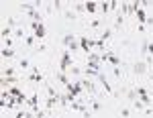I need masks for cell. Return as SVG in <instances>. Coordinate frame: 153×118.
<instances>
[{
  "label": "cell",
  "mask_w": 153,
  "mask_h": 118,
  "mask_svg": "<svg viewBox=\"0 0 153 118\" xmlns=\"http://www.w3.org/2000/svg\"><path fill=\"white\" fill-rule=\"evenodd\" d=\"M96 47V41L94 39H88V37H80V49H84L88 55H90V49Z\"/></svg>",
  "instance_id": "3"
},
{
  "label": "cell",
  "mask_w": 153,
  "mask_h": 118,
  "mask_svg": "<svg viewBox=\"0 0 153 118\" xmlns=\"http://www.w3.org/2000/svg\"><path fill=\"white\" fill-rule=\"evenodd\" d=\"M16 82H19V80H16L14 75H8V77H2V80H0V83H2V86H8V83H16Z\"/></svg>",
  "instance_id": "15"
},
{
  "label": "cell",
  "mask_w": 153,
  "mask_h": 118,
  "mask_svg": "<svg viewBox=\"0 0 153 118\" xmlns=\"http://www.w3.org/2000/svg\"><path fill=\"white\" fill-rule=\"evenodd\" d=\"M120 116H123V118H129L131 116V110H129V108H123V110H120Z\"/></svg>",
  "instance_id": "34"
},
{
  "label": "cell",
  "mask_w": 153,
  "mask_h": 118,
  "mask_svg": "<svg viewBox=\"0 0 153 118\" xmlns=\"http://www.w3.org/2000/svg\"><path fill=\"white\" fill-rule=\"evenodd\" d=\"M78 49H80V41H74L70 45V51H78Z\"/></svg>",
  "instance_id": "35"
},
{
  "label": "cell",
  "mask_w": 153,
  "mask_h": 118,
  "mask_svg": "<svg viewBox=\"0 0 153 118\" xmlns=\"http://www.w3.org/2000/svg\"><path fill=\"white\" fill-rule=\"evenodd\" d=\"M71 65H74V63H71V51L68 49V51H63V53H61V61H59V71H61V73H65V71H70Z\"/></svg>",
  "instance_id": "1"
},
{
  "label": "cell",
  "mask_w": 153,
  "mask_h": 118,
  "mask_svg": "<svg viewBox=\"0 0 153 118\" xmlns=\"http://www.w3.org/2000/svg\"><path fill=\"white\" fill-rule=\"evenodd\" d=\"M8 96H12V98H19V96H23V94H21V90H19V88H10V90H8Z\"/></svg>",
  "instance_id": "23"
},
{
  "label": "cell",
  "mask_w": 153,
  "mask_h": 118,
  "mask_svg": "<svg viewBox=\"0 0 153 118\" xmlns=\"http://www.w3.org/2000/svg\"><path fill=\"white\" fill-rule=\"evenodd\" d=\"M84 8H86V12H96V8H98V2L88 0V2H84Z\"/></svg>",
  "instance_id": "9"
},
{
  "label": "cell",
  "mask_w": 153,
  "mask_h": 118,
  "mask_svg": "<svg viewBox=\"0 0 153 118\" xmlns=\"http://www.w3.org/2000/svg\"><path fill=\"white\" fill-rule=\"evenodd\" d=\"M27 106L31 108L33 112H39V98H37V94H33V96H29V102H27Z\"/></svg>",
  "instance_id": "5"
},
{
  "label": "cell",
  "mask_w": 153,
  "mask_h": 118,
  "mask_svg": "<svg viewBox=\"0 0 153 118\" xmlns=\"http://www.w3.org/2000/svg\"><path fill=\"white\" fill-rule=\"evenodd\" d=\"M100 24H102V21H90V29H98V27H100Z\"/></svg>",
  "instance_id": "32"
},
{
  "label": "cell",
  "mask_w": 153,
  "mask_h": 118,
  "mask_svg": "<svg viewBox=\"0 0 153 118\" xmlns=\"http://www.w3.org/2000/svg\"><path fill=\"white\" fill-rule=\"evenodd\" d=\"M149 57L153 59V39H149Z\"/></svg>",
  "instance_id": "40"
},
{
  "label": "cell",
  "mask_w": 153,
  "mask_h": 118,
  "mask_svg": "<svg viewBox=\"0 0 153 118\" xmlns=\"http://www.w3.org/2000/svg\"><path fill=\"white\" fill-rule=\"evenodd\" d=\"M88 61H96V63H100V55H96V53H90V55H88Z\"/></svg>",
  "instance_id": "31"
},
{
  "label": "cell",
  "mask_w": 153,
  "mask_h": 118,
  "mask_svg": "<svg viewBox=\"0 0 153 118\" xmlns=\"http://www.w3.org/2000/svg\"><path fill=\"white\" fill-rule=\"evenodd\" d=\"M21 69H31V63H29V59H21Z\"/></svg>",
  "instance_id": "28"
},
{
  "label": "cell",
  "mask_w": 153,
  "mask_h": 118,
  "mask_svg": "<svg viewBox=\"0 0 153 118\" xmlns=\"http://www.w3.org/2000/svg\"><path fill=\"white\" fill-rule=\"evenodd\" d=\"M120 10H123V14H129L131 12V2H120Z\"/></svg>",
  "instance_id": "21"
},
{
  "label": "cell",
  "mask_w": 153,
  "mask_h": 118,
  "mask_svg": "<svg viewBox=\"0 0 153 118\" xmlns=\"http://www.w3.org/2000/svg\"><path fill=\"white\" fill-rule=\"evenodd\" d=\"M98 80H100V83L104 86V92H106V94H114V92H112V86L108 83V80H106L104 73H100V75H98Z\"/></svg>",
  "instance_id": "6"
},
{
  "label": "cell",
  "mask_w": 153,
  "mask_h": 118,
  "mask_svg": "<svg viewBox=\"0 0 153 118\" xmlns=\"http://www.w3.org/2000/svg\"><path fill=\"white\" fill-rule=\"evenodd\" d=\"M135 14H137V21H139V24H145V23H147V14H145V10H143V8H139Z\"/></svg>",
  "instance_id": "12"
},
{
  "label": "cell",
  "mask_w": 153,
  "mask_h": 118,
  "mask_svg": "<svg viewBox=\"0 0 153 118\" xmlns=\"http://www.w3.org/2000/svg\"><path fill=\"white\" fill-rule=\"evenodd\" d=\"M147 67H149L147 61H137V63L133 65V71H135L137 75H143V73H147Z\"/></svg>",
  "instance_id": "4"
},
{
  "label": "cell",
  "mask_w": 153,
  "mask_h": 118,
  "mask_svg": "<svg viewBox=\"0 0 153 118\" xmlns=\"http://www.w3.org/2000/svg\"><path fill=\"white\" fill-rule=\"evenodd\" d=\"M118 4H120V2H117V0H112V2H110V10H117V8H118Z\"/></svg>",
  "instance_id": "39"
},
{
  "label": "cell",
  "mask_w": 153,
  "mask_h": 118,
  "mask_svg": "<svg viewBox=\"0 0 153 118\" xmlns=\"http://www.w3.org/2000/svg\"><path fill=\"white\" fill-rule=\"evenodd\" d=\"M14 35H16V37H25V31H23V29H16Z\"/></svg>",
  "instance_id": "42"
},
{
  "label": "cell",
  "mask_w": 153,
  "mask_h": 118,
  "mask_svg": "<svg viewBox=\"0 0 153 118\" xmlns=\"http://www.w3.org/2000/svg\"><path fill=\"white\" fill-rule=\"evenodd\" d=\"M10 45H12V39H4V47L10 49Z\"/></svg>",
  "instance_id": "43"
},
{
  "label": "cell",
  "mask_w": 153,
  "mask_h": 118,
  "mask_svg": "<svg viewBox=\"0 0 153 118\" xmlns=\"http://www.w3.org/2000/svg\"><path fill=\"white\" fill-rule=\"evenodd\" d=\"M6 24H8V27H14V24H16V18H14V16H10V18H8V21H6Z\"/></svg>",
  "instance_id": "38"
},
{
  "label": "cell",
  "mask_w": 153,
  "mask_h": 118,
  "mask_svg": "<svg viewBox=\"0 0 153 118\" xmlns=\"http://www.w3.org/2000/svg\"><path fill=\"white\" fill-rule=\"evenodd\" d=\"M53 6H55V10H61V8H63V2H61V0H55Z\"/></svg>",
  "instance_id": "36"
},
{
  "label": "cell",
  "mask_w": 153,
  "mask_h": 118,
  "mask_svg": "<svg viewBox=\"0 0 153 118\" xmlns=\"http://www.w3.org/2000/svg\"><path fill=\"white\" fill-rule=\"evenodd\" d=\"M31 27H33V31H35L37 41H43V39H45V24L43 23H33V21H31Z\"/></svg>",
  "instance_id": "2"
},
{
  "label": "cell",
  "mask_w": 153,
  "mask_h": 118,
  "mask_svg": "<svg viewBox=\"0 0 153 118\" xmlns=\"http://www.w3.org/2000/svg\"><path fill=\"white\" fill-rule=\"evenodd\" d=\"M14 118H31V112H16Z\"/></svg>",
  "instance_id": "33"
},
{
  "label": "cell",
  "mask_w": 153,
  "mask_h": 118,
  "mask_svg": "<svg viewBox=\"0 0 153 118\" xmlns=\"http://www.w3.org/2000/svg\"><path fill=\"white\" fill-rule=\"evenodd\" d=\"M70 108H71V110H78V112H82V114H84V112L88 110V104H80V102H71V104H70Z\"/></svg>",
  "instance_id": "8"
},
{
  "label": "cell",
  "mask_w": 153,
  "mask_h": 118,
  "mask_svg": "<svg viewBox=\"0 0 153 118\" xmlns=\"http://www.w3.org/2000/svg\"><path fill=\"white\" fill-rule=\"evenodd\" d=\"M76 41V35H71V33H68V35H63V39H61V43L65 45V47H70L71 43Z\"/></svg>",
  "instance_id": "10"
},
{
  "label": "cell",
  "mask_w": 153,
  "mask_h": 118,
  "mask_svg": "<svg viewBox=\"0 0 153 118\" xmlns=\"http://www.w3.org/2000/svg\"><path fill=\"white\" fill-rule=\"evenodd\" d=\"M57 102H59V98H47V100H45V108H47V112H49V110H53Z\"/></svg>",
  "instance_id": "11"
},
{
  "label": "cell",
  "mask_w": 153,
  "mask_h": 118,
  "mask_svg": "<svg viewBox=\"0 0 153 118\" xmlns=\"http://www.w3.org/2000/svg\"><path fill=\"white\" fill-rule=\"evenodd\" d=\"M65 16H68V18H71V21L76 18V14H74V12H71V10H68V12H65Z\"/></svg>",
  "instance_id": "44"
},
{
  "label": "cell",
  "mask_w": 153,
  "mask_h": 118,
  "mask_svg": "<svg viewBox=\"0 0 153 118\" xmlns=\"http://www.w3.org/2000/svg\"><path fill=\"white\" fill-rule=\"evenodd\" d=\"M0 55H2L4 59H10V57H14V51H12V49H8V47H4V49H2V53H0Z\"/></svg>",
  "instance_id": "16"
},
{
  "label": "cell",
  "mask_w": 153,
  "mask_h": 118,
  "mask_svg": "<svg viewBox=\"0 0 153 118\" xmlns=\"http://www.w3.org/2000/svg\"><path fill=\"white\" fill-rule=\"evenodd\" d=\"M74 10H76V12H84V10H86V8H84V2H82V4H76Z\"/></svg>",
  "instance_id": "37"
},
{
  "label": "cell",
  "mask_w": 153,
  "mask_h": 118,
  "mask_svg": "<svg viewBox=\"0 0 153 118\" xmlns=\"http://www.w3.org/2000/svg\"><path fill=\"white\" fill-rule=\"evenodd\" d=\"M112 31H114V29H106L104 33H102V35H100V39H102V41H108V39H110V37H112Z\"/></svg>",
  "instance_id": "19"
},
{
  "label": "cell",
  "mask_w": 153,
  "mask_h": 118,
  "mask_svg": "<svg viewBox=\"0 0 153 118\" xmlns=\"http://www.w3.org/2000/svg\"><path fill=\"white\" fill-rule=\"evenodd\" d=\"M98 4H100V10L104 12V14L110 10V2H98Z\"/></svg>",
  "instance_id": "25"
},
{
  "label": "cell",
  "mask_w": 153,
  "mask_h": 118,
  "mask_svg": "<svg viewBox=\"0 0 153 118\" xmlns=\"http://www.w3.org/2000/svg\"><path fill=\"white\" fill-rule=\"evenodd\" d=\"M55 77H57V80H59V82H61V83H63V86H65V88H68V86H70V80H68V75H65V73H61V71H59V73H57V75H55Z\"/></svg>",
  "instance_id": "13"
},
{
  "label": "cell",
  "mask_w": 153,
  "mask_h": 118,
  "mask_svg": "<svg viewBox=\"0 0 153 118\" xmlns=\"http://www.w3.org/2000/svg\"><path fill=\"white\" fill-rule=\"evenodd\" d=\"M70 71H71V75H80V73H82V69H80L78 65H71V67H70Z\"/></svg>",
  "instance_id": "29"
},
{
  "label": "cell",
  "mask_w": 153,
  "mask_h": 118,
  "mask_svg": "<svg viewBox=\"0 0 153 118\" xmlns=\"http://www.w3.org/2000/svg\"><path fill=\"white\" fill-rule=\"evenodd\" d=\"M80 83H82V88H84V90H88V92H90V94H94V92H96L94 83L90 82V80H80Z\"/></svg>",
  "instance_id": "7"
},
{
  "label": "cell",
  "mask_w": 153,
  "mask_h": 118,
  "mask_svg": "<svg viewBox=\"0 0 153 118\" xmlns=\"http://www.w3.org/2000/svg\"><path fill=\"white\" fill-rule=\"evenodd\" d=\"M29 80H31V82H35V83H39V82H43V75H41V73H31V75H29Z\"/></svg>",
  "instance_id": "20"
},
{
  "label": "cell",
  "mask_w": 153,
  "mask_h": 118,
  "mask_svg": "<svg viewBox=\"0 0 153 118\" xmlns=\"http://www.w3.org/2000/svg\"><path fill=\"white\" fill-rule=\"evenodd\" d=\"M127 98H129L131 102H135V100H137V92H135V90H131V92H127Z\"/></svg>",
  "instance_id": "30"
},
{
  "label": "cell",
  "mask_w": 153,
  "mask_h": 118,
  "mask_svg": "<svg viewBox=\"0 0 153 118\" xmlns=\"http://www.w3.org/2000/svg\"><path fill=\"white\" fill-rule=\"evenodd\" d=\"M10 35H12V29H10V27H4V29H2V33H0L2 39H10Z\"/></svg>",
  "instance_id": "18"
},
{
  "label": "cell",
  "mask_w": 153,
  "mask_h": 118,
  "mask_svg": "<svg viewBox=\"0 0 153 118\" xmlns=\"http://www.w3.org/2000/svg\"><path fill=\"white\" fill-rule=\"evenodd\" d=\"M139 100H141V102H143V104H145V106H151V98H149V96H147V94L139 96Z\"/></svg>",
  "instance_id": "24"
},
{
  "label": "cell",
  "mask_w": 153,
  "mask_h": 118,
  "mask_svg": "<svg viewBox=\"0 0 153 118\" xmlns=\"http://www.w3.org/2000/svg\"><path fill=\"white\" fill-rule=\"evenodd\" d=\"M35 41H37V37H35V35H33V37H27V39H25L27 47H33V45H35Z\"/></svg>",
  "instance_id": "26"
},
{
  "label": "cell",
  "mask_w": 153,
  "mask_h": 118,
  "mask_svg": "<svg viewBox=\"0 0 153 118\" xmlns=\"http://www.w3.org/2000/svg\"><path fill=\"white\" fill-rule=\"evenodd\" d=\"M90 106H92V110H94V112H100V110H102V102H98V100H94V98H92V100H90Z\"/></svg>",
  "instance_id": "14"
},
{
  "label": "cell",
  "mask_w": 153,
  "mask_h": 118,
  "mask_svg": "<svg viewBox=\"0 0 153 118\" xmlns=\"http://www.w3.org/2000/svg\"><path fill=\"white\" fill-rule=\"evenodd\" d=\"M47 94H49V98H59V94L55 92V88H51V86H47Z\"/></svg>",
  "instance_id": "27"
},
{
  "label": "cell",
  "mask_w": 153,
  "mask_h": 118,
  "mask_svg": "<svg viewBox=\"0 0 153 118\" xmlns=\"http://www.w3.org/2000/svg\"><path fill=\"white\" fill-rule=\"evenodd\" d=\"M14 67H6V69H2V77H8V75H14Z\"/></svg>",
  "instance_id": "22"
},
{
  "label": "cell",
  "mask_w": 153,
  "mask_h": 118,
  "mask_svg": "<svg viewBox=\"0 0 153 118\" xmlns=\"http://www.w3.org/2000/svg\"><path fill=\"white\" fill-rule=\"evenodd\" d=\"M112 73H114V77H118V80H120V75H123V73H120V69H118V67H114V69H112Z\"/></svg>",
  "instance_id": "41"
},
{
  "label": "cell",
  "mask_w": 153,
  "mask_h": 118,
  "mask_svg": "<svg viewBox=\"0 0 153 118\" xmlns=\"http://www.w3.org/2000/svg\"><path fill=\"white\" fill-rule=\"evenodd\" d=\"M141 53H143V55H149V39H143V45H141Z\"/></svg>",
  "instance_id": "17"
}]
</instances>
